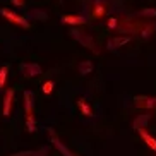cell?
Instances as JSON below:
<instances>
[{
	"instance_id": "cell-22",
	"label": "cell",
	"mask_w": 156,
	"mask_h": 156,
	"mask_svg": "<svg viewBox=\"0 0 156 156\" xmlns=\"http://www.w3.org/2000/svg\"><path fill=\"white\" fill-rule=\"evenodd\" d=\"M24 4H26V0H12V5H16V7H24Z\"/></svg>"
},
{
	"instance_id": "cell-14",
	"label": "cell",
	"mask_w": 156,
	"mask_h": 156,
	"mask_svg": "<svg viewBox=\"0 0 156 156\" xmlns=\"http://www.w3.org/2000/svg\"><path fill=\"white\" fill-rule=\"evenodd\" d=\"M28 19H38V21H48V14L41 9H34L28 14Z\"/></svg>"
},
{
	"instance_id": "cell-2",
	"label": "cell",
	"mask_w": 156,
	"mask_h": 156,
	"mask_svg": "<svg viewBox=\"0 0 156 156\" xmlns=\"http://www.w3.org/2000/svg\"><path fill=\"white\" fill-rule=\"evenodd\" d=\"M0 14L4 16L7 21H10L12 24H17V26H21V28H24V29H28L29 28V21H28V17H23V16H17V14H14L12 10H9V9H2L0 10Z\"/></svg>"
},
{
	"instance_id": "cell-11",
	"label": "cell",
	"mask_w": 156,
	"mask_h": 156,
	"mask_svg": "<svg viewBox=\"0 0 156 156\" xmlns=\"http://www.w3.org/2000/svg\"><path fill=\"white\" fill-rule=\"evenodd\" d=\"M79 74L81 76H87V74H91L93 69H94V64H93V60H83L81 64H79Z\"/></svg>"
},
{
	"instance_id": "cell-12",
	"label": "cell",
	"mask_w": 156,
	"mask_h": 156,
	"mask_svg": "<svg viewBox=\"0 0 156 156\" xmlns=\"http://www.w3.org/2000/svg\"><path fill=\"white\" fill-rule=\"evenodd\" d=\"M24 108H26V117L33 115V93L24 91Z\"/></svg>"
},
{
	"instance_id": "cell-3",
	"label": "cell",
	"mask_w": 156,
	"mask_h": 156,
	"mask_svg": "<svg viewBox=\"0 0 156 156\" xmlns=\"http://www.w3.org/2000/svg\"><path fill=\"white\" fill-rule=\"evenodd\" d=\"M134 106L141 110H156V98L154 96H136Z\"/></svg>"
},
{
	"instance_id": "cell-16",
	"label": "cell",
	"mask_w": 156,
	"mask_h": 156,
	"mask_svg": "<svg viewBox=\"0 0 156 156\" xmlns=\"http://www.w3.org/2000/svg\"><path fill=\"white\" fill-rule=\"evenodd\" d=\"M7 72H9V65H2L0 67V89L4 87L5 81H7Z\"/></svg>"
},
{
	"instance_id": "cell-13",
	"label": "cell",
	"mask_w": 156,
	"mask_h": 156,
	"mask_svg": "<svg viewBox=\"0 0 156 156\" xmlns=\"http://www.w3.org/2000/svg\"><path fill=\"white\" fill-rule=\"evenodd\" d=\"M77 106H79V110H81V113H83L84 117H93L91 106H89V103H87L84 98H79L77 100Z\"/></svg>"
},
{
	"instance_id": "cell-10",
	"label": "cell",
	"mask_w": 156,
	"mask_h": 156,
	"mask_svg": "<svg viewBox=\"0 0 156 156\" xmlns=\"http://www.w3.org/2000/svg\"><path fill=\"white\" fill-rule=\"evenodd\" d=\"M139 134H141V137H142V141L147 144V147H151L153 151H156V139L153 137L151 134L147 132L146 129H139Z\"/></svg>"
},
{
	"instance_id": "cell-23",
	"label": "cell",
	"mask_w": 156,
	"mask_h": 156,
	"mask_svg": "<svg viewBox=\"0 0 156 156\" xmlns=\"http://www.w3.org/2000/svg\"><path fill=\"white\" fill-rule=\"evenodd\" d=\"M58 2H64V0H58Z\"/></svg>"
},
{
	"instance_id": "cell-7",
	"label": "cell",
	"mask_w": 156,
	"mask_h": 156,
	"mask_svg": "<svg viewBox=\"0 0 156 156\" xmlns=\"http://www.w3.org/2000/svg\"><path fill=\"white\" fill-rule=\"evenodd\" d=\"M132 40L130 36H117V38H112L110 41H108V50H117L120 46H124L125 43H129Z\"/></svg>"
},
{
	"instance_id": "cell-21",
	"label": "cell",
	"mask_w": 156,
	"mask_h": 156,
	"mask_svg": "<svg viewBox=\"0 0 156 156\" xmlns=\"http://www.w3.org/2000/svg\"><path fill=\"white\" fill-rule=\"evenodd\" d=\"M106 26H108L110 29H115V28H117V19L110 17V19H108V23H106Z\"/></svg>"
},
{
	"instance_id": "cell-4",
	"label": "cell",
	"mask_w": 156,
	"mask_h": 156,
	"mask_svg": "<svg viewBox=\"0 0 156 156\" xmlns=\"http://www.w3.org/2000/svg\"><path fill=\"white\" fill-rule=\"evenodd\" d=\"M48 137H50L51 144H53V146H55L57 149H58V151H60V154H62V156H76V154H74V153L69 149V147L65 146L64 142H62L58 137H57V134L53 132L51 129H48Z\"/></svg>"
},
{
	"instance_id": "cell-9",
	"label": "cell",
	"mask_w": 156,
	"mask_h": 156,
	"mask_svg": "<svg viewBox=\"0 0 156 156\" xmlns=\"http://www.w3.org/2000/svg\"><path fill=\"white\" fill-rule=\"evenodd\" d=\"M149 120H151V115H149V112L147 113H144V115H137L136 117V120H134V124H132V127L134 129H144L147 124H149Z\"/></svg>"
},
{
	"instance_id": "cell-15",
	"label": "cell",
	"mask_w": 156,
	"mask_h": 156,
	"mask_svg": "<svg viewBox=\"0 0 156 156\" xmlns=\"http://www.w3.org/2000/svg\"><path fill=\"white\" fill-rule=\"evenodd\" d=\"M48 153V149H40V151H21V153H16V154H10V156H45Z\"/></svg>"
},
{
	"instance_id": "cell-6",
	"label": "cell",
	"mask_w": 156,
	"mask_h": 156,
	"mask_svg": "<svg viewBox=\"0 0 156 156\" xmlns=\"http://www.w3.org/2000/svg\"><path fill=\"white\" fill-rule=\"evenodd\" d=\"M62 24H69V26H83L87 23V19L81 17V16H62L60 17Z\"/></svg>"
},
{
	"instance_id": "cell-20",
	"label": "cell",
	"mask_w": 156,
	"mask_h": 156,
	"mask_svg": "<svg viewBox=\"0 0 156 156\" xmlns=\"http://www.w3.org/2000/svg\"><path fill=\"white\" fill-rule=\"evenodd\" d=\"M53 86H55V84L51 83V81H46L45 84H43V93H45V94H51V91H53Z\"/></svg>"
},
{
	"instance_id": "cell-19",
	"label": "cell",
	"mask_w": 156,
	"mask_h": 156,
	"mask_svg": "<svg viewBox=\"0 0 156 156\" xmlns=\"http://www.w3.org/2000/svg\"><path fill=\"white\" fill-rule=\"evenodd\" d=\"M26 127H28L29 132H34L36 130V122H34V117H26Z\"/></svg>"
},
{
	"instance_id": "cell-5",
	"label": "cell",
	"mask_w": 156,
	"mask_h": 156,
	"mask_svg": "<svg viewBox=\"0 0 156 156\" xmlns=\"http://www.w3.org/2000/svg\"><path fill=\"white\" fill-rule=\"evenodd\" d=\"M21 72H24L26 77H36V76H41L43 69L38 64H21Z\"/></svg>"
},
{
	"instance_id": "cell-8",
	"label": "cell",
	"mask_w": 156,
	"mask_h": 156,
	"mask_svg": "<svg viewBox=\"0 0 156 156\" xmlns=\"http://www.w3.org/2000/svg\"><path fill=\"white\" fill-rule=\"evenodd\" d=\"M12 101H14V89H9V91H5V96H4V115L5 117L10 115Z\"/></svg>"
},
{
	"instance_id": "cell-18",
	"label": "cell",
	"mask_w": 156,
	"mask_h": 156,
	"mask_svg": "<svg viewBox=\"0 0 156 156\" xmlns=\"http://www.w3.org/2000/svg\"><path fill=\"white\" fill-rule=\"evenodd\" d=\"M139 16L147 17V19H156V9H142L139 12Z\"/></svg>"
},
{
	"instance_id": "cell-17",
	"label": "cell",
	"mask_w": 156,
	"mask_h": 156,
	"mask_svg": "<svg viewBox=\"0 0 156 156\" xmlns=\"http://www.w3.org/2000/svg\"><path fill=\"white\" fill-rule=\"evenodd\" d=\"M105 10H106V7L103 4H96L94 5V10H93V16H94V17H103Z\"/></svg>"
},
{
	"instance_id": "cell-1",
	"label": "cell",
	"mask_w": 156,
	"mask_h": 156,
	"mask_svg": "<svg viewBox=\"0 0 156 156\" xmlns=\"http://www.w3.org/2000/svg\"><path fill=\"white\" fill-rule=\"evenodd\" d=\"M70 36L79 41L83 46H86L87 50H93L94 53H98V48H96V43L93 40L91 34H87V33H83V31H77V29H70Z\"/></svg>"
}]
</instances>
